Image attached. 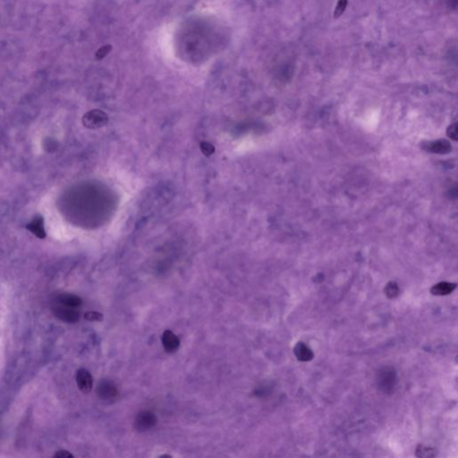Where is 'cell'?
Wrapping results in <instances>:
<instances>
[{
	"mask_svg": "<svg viewBox=\"0 0 458 458\" xmlns=\"http://www.w3.org/2000/svg\"><path fill=\"white\" fill-rule=\"evenodd\" d=\"M109 122V116L104 111L93 110L82 116V125L89 129H98L105 126Z\"/></svg>",
	"mask_w": 458,
	"mask_h": 458,
	"instance_id": "obj_1",
	"label": "cell"
},
{
	"mask_svg": "<svg viewBox=\"0 0 458 458\" xmlns=\"http://www.w3.org/2000/svg\"><path fill=\"white\" fill-rule=\"evenodd\" d=\"M157 424L156 415L149 411L140 412L135 419L134 426L139 431H146L153 428Z\"/></svg>",
	"mask_w": 458,
	"mask_h": 458,
	"instance_id": "obj_2",
	"label": "cell"
},
{
	"mask_svg": "<svg viewBox=\"0 0 458 458\" xmlns=\"http://www.w3.org/2000/svg\"><path fill=\"white\" fill-rule=\"evenodd\" d=\"M425 151H429L435 154H447L452 150V146L447 140H437L429 142H425L424 144Z\"/></svg>",
	"mask_w": 458,
	"mask_h": 458,
	"instance_id": "obj_3",
	"label": "cell"
},
{
	"mask_svg": "<svg viewBox=\"0 0 458 458\" xmlns=\"http://www.w3.org/2000/svg\"><path fill=\"white\" fill-rule=\"evenodd\" d=\"M76 382L79 389L82 393H89L93 386V379L92 374L85 369H80L76 373Z\"/></svg>",
	"mask_w": 458,
	"mask_h": 458,
	"instance_id": "obj_4",
	"label": "cell"
},
{
	"mask_svg": "<svg viewBox=\"0 0 458 458\" xmlns=\"http://www.w3.org/2000/svg\"><path fill=\"white\" fill-rule=\"evenodd\" d=\"M97 393L102 400L111 401L115 399L118 391L116 386L109 380H102L99 383V387L97 389Z\"/></svg>",
	"mask_w": 458,
	"mask_h": 458,
	"instance_id": "obj_5",
	"label": "cell"
},
{
	"mask_svg": "<svg viewBox=\"0 0 458 458\" xmlns=\"http://www.w3.org/2000/svg\"><path fill=\"white\" fill-rule=\"evenodd\" d=\"M379 385L385 391H389L392 389L395 383V373L393 370L389 368H385L379 372V377L378 379Z\"/></svg>",
	"mask_w": 458,
	"mask_h": 458,
	"instance_id": "obj_6",
	"label": "cell"
},
{
	"mask_svg": "<svg viewBox=\"0 0 458 458\" xmlns=\"http://www.w3.org/2000/svg\"><path fill=\"white\" fill-rule=\"evenodd\" d=\"M162 344L166 352L172 354L176 352V350L179 347V338L171 331H164L162 335Z\"/></svg>",
	"mask_w": 458,
	"mask_h": 458,
	"instance_id": "obj_7",
	"label": "cell"
},
{
	"mask_svg": "<svg viewBox=\"0 0 458 458\" xmlns=\"http://www.w3.org/2000/svg\"><path fill=\"white\" fill-rule=\"evenodd\" d=\"M26 228L32 233L35 237H37L41 238V239L46 237V232H45V228H44V221H43V218L41 216H36L34 219L27 225Z\"/></svg>",
	"mask_w": 458,
	"mask_h": 458,
	"instance_id": "obj_8",
	"label": "cell"
},
{
	"mask_svg": "<svg viewBox=\"0 0 458 458\" xmlns=\"http://www.w3.org/2000/svg\"><path fill=\"white\" fill-rule=\"evenodd\" d=\"M58 317L66 322H76L79 319V313L75 310V308L62 306L58 307L57 311Z\"/></svg>",
	"mask_w": 458,
	"mask_h": 458,
	"instance_id": "obj_9",
	"label": "cell"
},
{
	"mask_svg": "<svg viewBox=\"0 0 458 458\" xmlns=\"http://www.w3.org/2000/svg\"><path fill=\"white\" fill-rule=\"evenodd\" d=\"M294 352L297 359L302 362H307L313 358V351L303 343H298L294 349Z\"/></svg>",
	"mask_w": 458,
	"mask_h": 458,
	"instance_id": "obj_10",
	"label": "cell"
},
{
	"mask_svg": "<svg viewBox=\"0 0 458 458\" xmlns=\"http://www.w3.org/2000/svg\"><path fill=\"white\" fill-rule=\"evenodd\" d=\"M457 284L449 282H441L431 288V294L434 296H447L456 289Z\"/></svg>",
	"mask_w": 458,
	"mask_h": 458,
	"instance_id": "obj_11",
	"label": "cell"
},
{
	"mask_svg": "<svg viewBox=\"0 0 458 458\" xmlns=\"http://www.w3.org/2000/svg\"><path fill=\"white\" fill-rule=\"evenodd\" d=\"M59 302L67 307L76 308L80 306L81 304V298L76 295H71V294H63L58 297Z\"/></svg>",
	"mask_w": 458,
	"mask_h": 458,
	"instance_id": "obj_12",
	"label": "cell"
},
{
	"mask_svg": "<svg viewBox=\"0 0 458 458\" xmlns=\"http://www.w3.org/2000/svg\"><path fill=\"white\" fill-rule=\"evenodd\" d=\"M385 293L389 298L396 297L398 296V293H399L398 285L394 282H390V283L387 284V286L385 288Z\"/></svg>",
	"mask_w": 458,
	"mask_h": 458,
	"instance_id": "obj_13",
	"label": "cell"
},
{
	"mask_svg": "<svg viewBox=\"0 0 458 458\" xmlns=\"http://www.w3.org/2000/svg\"><path fill=\"white\" fill-rule=\"evenodd\" d=\"M348 0H338L337 5L334 11V18H339L343 15V13L346 11V8L347 6Z\"/></svg>",
	"mask_w": 458,
	"mask_h": 458,
	"instance_id": "obj_14",
	"label": "cell"
},
{
	"mask_svg": "<svg viewBox=\"0 0 458 458\" xmlns=\"http://www.w3.org/2000/svg\"><path fill=\"white\" fill-rule=\"evenodd\" d=\"M416 456L419 458H431L434 457V450L429 447H424V446H420L417 448V454Z\"/></svg>",
	"mask_w": 458,
	"mask_h": 458,
	"instance_id": "obj_15",
	"label": "cell"
},
{
	"mask_svg": "<svg viewBox=\"0 0 458 458\" xmlns=\"http://www.w3.org/2000/svg\"><path fill=\"white\" fill-rule=\"evenodd\" d=\"M200 148H201V151L205 156H211L215 152L214 146L212 145L211 143H209V142H202L201 145H200Z\"/></svg>",
	"mask_w": 458,
	"mask_h": 458,
	"instance_id": "obj_16",
	"label": "cell"
},
{
	"mask_svg": "<svg viewBox=\"0 0 458 458\" xmlns=\"http://www.w3.org/2000/svg\"><path fill=\"white\" fill-rule=\"evenodd\" d=\"M84 319L89 321H101L103 314L98 312H87L84 314Z\"/></svg>",
	"mask_w": 458,
	"mask_h": 458,
	"instance_id": "obj_17",
	"label": "cell"
},
{
	"mask_svg": "<svg viewBox=\"0 0 458 458\" xmlns=\"http://www.w3.org/2000/svg\"><path fill=\"white\" fill-rule=\"evenodd\" d=\"M111 49H112V46L111 45H105V46H102L101 47H99L98 49V51L96 52V58L97 59H103V58H106L108 56V54L111 52Z\"/></svg>",
	"mask_w": 458,
	"mask_h": 458,
	"instance_id": "obj_18",
	"label": "cell"
},
{
	"mask_svg": "<svg viewBox=\"0 0 458 458\" xmlns=\"http://www.w3.org/2000/svg\"><path fill=\"white\" fill-rule=\"evenodd\" d=\"M447 136L450 139L454 140V141L458 140V124L457 123H454L452 125H450L449 127L447 128Z\"/></svg>",
	"mask_w": 458,
	"mask_h": 458,
	"instance_id": "obj_19",
	"label": "cell"
},
{
	"mask_svg": "<svg viewBox=\"0 0 458 458\" xmlns=\"http://www.w3.org/2000/svg\"><path fill=\"white\" fill-rule=\"evenodd\" d=\"M55 458H72L74 456L71 453L66 451V450H59L54 455Z\"/></svg>",
	"mask_w": 458,
	"mask_h": 458,
	"instance_id": "obj_20",
	"label": "cell"
}]
</instances>
